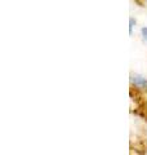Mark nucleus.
Returning a JSON list of instances; mask_svg holds the SVG:
<instances>
[{"label":"nucleus","mask_w":147,"mask_h":155,"mask_svg":"<svg viewBox=\"0 0 147 155\" xmlns=\"http://www.w3.org/2000/svg\"><path fill=\"white\" fill-rule=\"evenodd\" d=\"M134 79V84L136 85H138L141 87V88H145V87H147V79H145V78H142V76H133Z\"/></svg>","instance_id":"1"},{"label":"nucleus","mask_w":147,"mask_h":155,"mask_svg":"<svg viewBox=\"0 0 147 155\" xmlns=\"http://www.w3.org/2000/svg\"><path fill=\"white\" fill-rule=\"evenodd\" d=\"M133 18H130V26H129V31H130V34H132V31H133Z\"/></svg>","instance_id":"3"},{"label":"nucleus","mask_w":147,"mask_h":155,"mask_svg":"<svg viewBox=\"0 0 147 155\" xmlns=\"http://www.w3.org/2000/svg\"><path fill=\"white\" fill-rule=\"evenodd\" d=\"M141 34H142V38H143V40L147 41V27H142L141 28Z\"/></svg>","instance_id":"2"}]
</instances>
